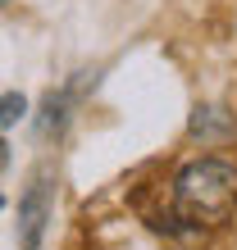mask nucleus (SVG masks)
Returning <instances> with one entry per match:
<instances>
[{"mask_svg": "<svg viewBox=\"0 0 237 250\" xmlns=\"http://www.w3.org/2000/svg\"><path fill=\"white\" fill-rule=\"evenodd\" d=\"M173 209L183 223H228V214L237 209V164L219 155L191 159V164L173 178Z\"/></svg>", "mask_w": 237, "mask_h": 250, "instance_id": "f257e3e1", "label": "nucleus"}, {"mask_svg": "<svg viewBox=\"0 0 237 250\" xmlns=\"http://www.w3.org/2000/svg\"><path fill=\"white\" fill-rule=\"evenodd\" d=\"M23 114H27V100H23L19 91H5V96H0V132H5V127H14V123L23 119Z\"/></svg>", "mask_w": 237, "mask_h": 250, "instance_id": "20e7f679", "label": "nucleus"}, {"mask_svg": "<svg viewBox=\"0 0 237 250\" xmlns=\"http://www.w3.org/2000/svg\"><path fill=\"white\" fill-rule=\"evenodd\" d=\"M69 105H73V86H64V91H50L46 96V105H41V114H46V119H41V132H59L69 123Z\"/></svg>", "mask_w": 237, "mask_h": 250, "instance_id": "7ed1b4c3", "label": "nucleus"}, {"mask_svg": "<svg viewBox=\"0 0 237 250\" xmlns=\"http://www.w3.org/2000/svg\"><path fill=\"white\" fill-rule=\"evenodd\" d=\"M0 209H5V196H0Z\"/></svg>", "mask_w": 237, "mask_h": 250, "instance_id": "39448f33", "label": "nucleus"}, {"mask_svg": "<svg viewBox=\"0 0 237 250\" xmlns=\"http://www.w3.org/2000/svg\"><path fill=\"white\" fill-rule=\"evenodd\" d=\"M50 173H37L32 187L23 191V205H19V237H23V250H37L41 232H46V218H50Z\"/></svg>", "mask_w": 237, "mask_h": 250, "instance_id": "f03ea898", "label": "nucleus"}]
</instances>
